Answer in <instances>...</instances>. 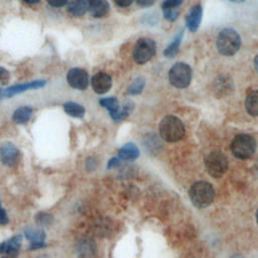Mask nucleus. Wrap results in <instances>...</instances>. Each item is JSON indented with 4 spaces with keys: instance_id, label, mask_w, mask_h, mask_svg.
Segmentation results:
<instances>
[{
    "instance_id": "nucleus-11",
    "label": "nucleus",
    "mask_w": 258,
    "mask_h": 258,
    "mask_svg": "<svg viewBox=\"0 0 258 258\" xmlns=\"http://www.w3.org/2000/svg\"><path fill=\"white\" fill-rule=\"evenodd\" d=\"M91 85L95 93L97 94H105L112 87V79L111 77L104 72H99L93 76L91 80Z\"/></svg>"
},
{
    "instance_id": "nucleus-22",
    "label": "nucleus",
    "mask_w": 258,
    "mask_h": 258,
    "mask_svg": "<svg viewBox=\"0 0 258 258\" xmlns=\"http://www.w3.org/2000/svg\"><path fill=\"white\" fill-rule=\"evenodd\" d=\"M78 253L80 258H93L95 254V245L91 240H84L80 242Z\"/></svg>"
},
{
    "instance_id": "nucleus-26",
    "label": "nucleus",
    "mask_w": 258,
    "mask_h": 258,
    "mask_svg": "<svg viewBox=\"0 0 258 258\" xmlns=\"http://www.w3.org/2000/svg\"><path fill=\"white\" fill-rule=\"evenodd\" d=\"M36 224L39 226H48L52 222V216L47 213H39L36 216Z\"/></svg>"
},
{
    "instance_id": "nucleus-20",
    "label": "nucleus",
    "mask_w": 258,
    "mask_h": 258,
    "mask_svg": "<svg viewBox=\"0 0 258 258\" xmlns=\"http://www.w3.org/2000/svg\"><path fill=\"white\" fill-rule=\"evenodd\" d=\"M33 110L28 106H22L17 108L12 115V120L17 124H24L28 122L32 115Z\"/></svg>"
},
{
    "instance_id": "nucleus-38",
    "label": "nucleus",
    "mask_w": 258,
    "mask_h": 258,
    "mask_svg": "<svg viewBox=\"0 0 258 258\" xmlns=\"http://www.w3.org/2000/svg\"><path fill=\"white\" fill-rule=\"evenodd\" d=\"M256 220H257V223H258V210H257V213H256Z\"/></svg>"
},
{
    "instance_id": "nucleus-7",
    "label": "nucleus",
    "mask_w": 258,
    "mask_h": 258,
    "mask_svg": "<svg viewBox=\"0 0 258 258\" xmlns=\"http://www.w3.org/2000/svg\"><path fill=\"white\" fill-rule=\"evenodd\" d=\"M206 169L213 177H221L228 169V158L221 151H212L205 158Z\"/></svg>"
},
{
    "instance_id": "nucleus-14",
    "label": "nucleus",
    "mask_w": 258,
    "mask_h": 258,
    "mask_svg": "<svg viewBox=\"0 0 258 258\" xmlns=\"http://www.w3.org/2000/svg\"><path fill=\"white\" fill-rule=\"evenodd\" d=\"M87 6L90 14L95 18L106 16L110 10L107 0H87Z\"/></svg>"
},
{
    "instance_id": "nucleus-24",
    "label": "nucleus",
    "mask_w": 258,
    "mask_h": 258,
    "mask_svg": "<svg viewBox=\"0 0 258 258\" xmlns=\"http://www.w3.org/2000/svg\"><path fill=\"white\" fill-rule=\"evenodd\" d=\"M144 86H145V80H144V78L138 77V78H136V79L130 84V86H129L128 89H127V92H128L129 95H138V94H140V93L143 91Z\"/></svg>"
},
{
    "instance_id": "nucleus-16",
    "label": "nucleus",
    "mask_w": 258,
    "mask_h": 258,
    "mask_svg": "<svg viewBox=\"0 0 258 258\" xmlns=\"http://www.w3.org/2000/svg\"><path fill=\"white\" fill-rule=\"evenodd\" d=\"M88 10L87 0H69L68 12L74 17L83 16Z\"/></svg>"
},
{
    "instance_id": "nucleus-10",
    "label": "nucleus",
    "mask_w": 258,
    "mask_h": 258,
    "mask_svg": "<svg viewBox=\"0 0 258 258\" xmlns=\"http://www.w3.org/2000/svg\"><path fill=\"white\" fill-rule=\"evenodd\" d=\"M46 84V82L44 80H36L30 83H25V84H18V85H14L11 86L5 90H3L2 92V96L10 98L16 94L22 93V92H26L29 90H36L39 88L44 87Z\"/></svg>"
},
{
    "instance_id": "nucleus-12",
    "label": "nucleus",
    "mask_w": 258,
    "mask_h": 258,
    "mask_svg": "<svg viewBox=\"0 0 258 258\" xmlns=\"http://www.w3.org/2000/svg\"><path fill=\"white\" fill-rule=\"evenodd\" d=\"M21 236H13L0 244V255L4 258H14L21 246Z\"/></svg>"
},
{
    "instance_id": "nucleus-9",
    "label": "nucleus",
    "mask_w": 258,
    "mask_h": 258,
    "mask_svg": "<svg viewBox=\"0 0 258 258\" xmlns=\"http://www.w3.org/2000/svg\"><path fill=\"white\" fill-rule=\"evenodd\" d=\"M20 158V152L11 142H5L0 146V161L9 167L15 166Z\"/></svg>"
},
{
    "instance_id": "nucleus-32",
    "label": "nucleus",
    "mask_w": 258,
    "mask_h": 258,
    "mask_svg": "<svg viewBox=\"0 0 258 258\" xmlns=\"http://www.w3.org/2000/svg\"><path fill=\"white\" fill-rule=\"evenodd\" d=\"M114 2L119 7H128L132 4L133 0H114Z\"/></svg>"
},
{
    "instance_id": "nucleus-33",
    "label": "nucleus",
    "mask_w": 258,
    "mask_h": 258,
    "mask_svg": "<svg viewBox=\"0 0 258 258\" xmlns=\"http://www.w3.org/2000/svg\"><path fill=\"white\" fill-rule=\"evenodd\" d=\"M136 2L142 7H149L154 4L155 0H136Z\"/></svg>"
},
{
    "instance_id": "nucleus-41",
    "label": "nucleus",
    "mask_w": 258,
    "mask_h": 258,
    "mask_svg": "<svg viewBox=\"0 0 258 258\" xmlns=\"http://www.w3.org/2000/svg\"><path fill=\"white\" fill-rule=\"evenodd\" d=\"M1 258H4V257H1Z\"/></svg>"
},
{
    "instance_id": "nucleus-36",
    "label": "nucleus",
    "mask_w": 258,
    "mask_h": 258,
    "mask_svg": "<svg viewBox=\"0 0 258 258\" xmlns=\"http://www.w3.org/2000/svg\"><path fill=\"white\" fill-rule=\"evenodd\" d=\"M254 68H255V70H256V72L258 73V54L255 56V58H254Z\"/></svg>"
},
{
    "instance_id": "nucleus-8",
    "label": "nucleus",
    "mask_w": 258,
    "mask_h": 258,
    "mask_svg": "<svg viewBox=\"0 0 258 258\" xmlns=\"http://www.w3.org/2000/svg\"><path fill=\"white\" fill-rule=\"evenodd\" d=\"M67 81L69 85L77 90H86L89 86L88 73L80 68L71 69L67 75Z\"/></svg>"
},
{
    "instance_id": "nucleus-30",
    "label": "nucleus",
    "mask_w": 258,
    "mask_h": 258,
    "mask_svg": "<svg viewBox=\"0 0 258 258\" xmlns=\"http://www.w3.org/2000/svg\"><path fill=\"white\" fill-rule=\"evenodd\" d=\"M47 3L53 7H62L69 3V0H46Z\"/></svg>"
},
{
    "instance_id": "nucleus-3",
    "label": "nucleus",
    "mask_w": 258,
    "mask_h": 258,
    "mask_svg": "<svg viewBox=\"0 0 258 258\" xmlns=\"http://www.w3.org/2000/svg\"><path fill=\"white\" fill-rule=\"evenodd\" d=\"M188 196L191 203L197 208H206L213 203L215 198V190L211 183L202 180L195 182L190 186Z\"/></svg>"
},
{
    "instance_id": "nucleus-23",
    "label": "nucleus",
    "mask_w": 258,
    "mask_h": 258,
    "mask_svg": "<svg viewBox=\"0 0 258 258\" xmlns=\"http://www.w3.org/2000/svg\"><path fill=\"white\" fill-rule=\"evenodd\" d=\"M66 113L72 117L82 118L85 115V108L76 102H67L63 104Z\"/></svg>"
},
{
    "instance_id": "nucleus-1",
    "label": "nucleus",
    "mask_w": 258,
    "mask_h": 258,
    "mask_svg": "<svg viewBox=\"0 0 258 258\" xmlns=\"http://www.w3.org/2000/svg\"><path fill=\"white\" fill-rule=\"evenodd\" d=\"M159 133L163 140L167 142H176L183 138L185 128L180 119L173 115H168L160 121Z\"/></svg>"
},
{
    "instance_id": "nucleus-19",
    "label": "nucleus",
    "mask_w": 258,
    "mask_h": 258,
    "mask_svg": "<svg viewBox=\"0 0 258 258\" xmlns=\"http://www.w3.org/2000/svg\"><path fill=\"white\" fill-rule=\"evenodd\" d=\"M246 111L254 117H258V90L250 92L245 100Z\"/></svg>"
},
{
    "instance_id": "nucleus-2",
    "label": "nucleus",
    "mask_w": 258,
    "mask_h": 258,
    "mask_svg": "<svg viewBox=\"0 0 258 258\" xmlns=\"http://www.w3.org/2000/svg\"><path fill=\"white\" fill-rule=\"evenodd\" d=\"M241 38L238 32L232 28H224L217 37V48L226 56L234 55L240 48Z\"/></svg>"
},
{
    "instance_id": "nucleus-6",
    "label": "nucleus",
    "mask_w": 258,
    "mask_h": 258,
    "mask_svg": "<svg viewBox=\"0 0 258 258\" xmlns=\"http://www.w3.org/2000/svg\"><path fill=\"white\" fill-rule=\"evenodd\" d=\"M170 84L178 89L186 88L191 81V69L185 62L174 63L168 72Z\"/></svg>"
},
{
    "instance_id": "nucleus-29",
    "label": "nucleus",
    "mask_w": 258,
    "mask_h": 258,
    "mask_svg": "<svg viewBox=\"0 0 258 258\" xmlns=\"http://www.w3.org/2000/svg\"><path fill=\"white\" fill-rule=\"evenodd\" d=\"M10 79L9 72L0 67V85H6Z\"/></svg>"
},
{
    "instance_id": "nucleus-18",
    "label": "nucleus",
    "mask_w": 258,
    "mask_h": 258,
    "mask_svg": "<svg viewBox=\"0 0 258 258\" xmlns=\"http://www.w3.org/2000/svg\"><path fill=\"white\" fill-rule=\"evenodd\" d=\"M100 105L109 111V114L113 120L115 121L117 120L120 107H119V102L115 97H108V98L101 99Z\"/></svg>"
},
{
    "instance_id": "nucleus-37",
    "label": "nucleus",
    "mask_w": 258,
    "mask_h": 258,
    "mask_svg": "<svg viewBox=\"0 0 258 258\" xmlns=\"http://www.w3.org/2000/svg\"><path fill=\"white\" fill-rule=\"evenodd\" d=\"M229 1H231V2H233V3H242V2H244L245 0H229Z\"/></svg>"
},
{
    "instance_id": "nucleus-28",
    "label": "nucleus",
    "mask_w": 258,
    "mask_h": 258,
    "mask_svg": "<svg viewBox=\"0 0 258 258\" xmlns=\"http://www.w3.org/2000/svg\"><path fill=\"white\" fill-rule=\"evenodd\" d=\"M162 12L165 19H167L168 21H174L179 15V8L166 9V10H162Z\"/></svg>"
},
{
    "instance_id": "nucleus-40",
    "label": "nucleus",
    "mask_w": 258,
    "mask_h": 258,
    "mask_svg": "<svg viewBox=\"0 0 258 258\" xmlns=\"http://www.w3.org/2000/svg\"><path fill=\"white\" fill-rule=\"evenodd\" d=\"M232 258H241L240 256H236V257H232Z\"/></svg>"
},
{
    "instance_id": "nucleus-31",
    "label": "nucleus",
    "mask_w": 258,
    "mask_h": 258,
    "mask_svg": "<svg viewBox=\"0 0 258 258\" xmlns=\"http://www.w3.org/2000/svg\"><path fill=\"white\" fill-rule=\"evenodd\" d=\"M8 222H9L8 216L5 212V210L3 208H1V206H0V224L1 225H6Z\"/></svg>"
},
{
    "instance_id": "nucleus-27",
    "label": "nucleus",
    "mask_w": 258,
    "mask_h": 258,
    "mask_svg": "<svg viewBox=\"0 0 258 258\" xmlns=\"http://www.w3.org/2000/svg\"><path fill=\"white\" fill-rule=\"evenodd\" d=\"M181 3H182V0H163V2L161 4V8H162V10L179 8Z\"/></svg>"
},
{
    "instance_id": "nucleus-21",
    "label": "nucleus",
    "mask_w": 258,
    "mask_h": 258,
    "mask_svg": "<svg viewBox=\"0 0 258 258\" xmlns=\"http://www.w3.org/2000/svg\"><path fill=\"white\" fill-rule=\"evenodd\" d=\"M182 35H183V31H179L175 37L172 39V41L168 44V46L163 50V55L168 57V58H171L173 57L177 52H178V49H179V45L181 43V39H182Z\"/></svg>"
},
{
    "instance_id": "nucleus-25",
    "label": "nucleus",
    "mask_w": 258,
    "mask_h": 258,
    "mask_svg": "<svg viewBox=\"0 0 258 258\" xmlns=\"http://www.w3.org/2000/svg\"><path fill=\"white\" fill-rule=\"evenodd\" d=\"M134 109V104L130 101H127L126 103L123 104V106L119 109V113H118V117L116 121H121L123 119H125Z\"/></svg>"
},
{
    "instance_id": "nucleus-5",
    "label": "nucleus",
    "mask_w": 258,
    "mask_h": 258,
    "mask_svg": "<svg viewBox=\"0 0 258 258\" xmlns=\"http://www.w3.org/2000/svg\"><path fill=\"white\" fill-rule=\"evenodd\" d=\"M156 52V44L155 41L151 38L141 37L139 38L132 51V56L135 62L139 64H143L150 60Z\"/></svg>"
},
{
    "instance_id": "nucleus-17",
    "label": "nucleus",
    "mask_w": 258,
    "mask_h": 258,
    "mask_svg": "<svg viewBox=\"0 0 258 258\" xmlns=\"http://www.w3.org/2000/svg\"><path fill=\"white\" fill-rule=\"evenodd\" d=\"M118 155L123 160H134L139 156V149L134 143H126L119 149Z\"/></svg>"
},
{
    "instance_id": "nucleus-34",
    "label": "nucleus",
    "mask_w": 258,
    "mask_h": 258,
    "mask_svg": "<svg viewBox=\"0 0 258 258\" xmlns=\"http://www.w3.org/2000/svg\"><path fill=\"white\" fill-rule=\"evenodd\" d=\"M120 164V159L117 158V157H113L112 159L109 160L108 162V168H112V167H115L117 165Z\"/></svg>"
},
{
    "instance_id": "nucleus-39",
    "label": "nucleus",
    "mask_w": 258,
    "mask_h": 258,
    "mask_svg": "<svg viewBox=\"0 0 258 258\" xmlns=\"http://www.w3.org/2000/svg\"><path fill=\"white\" fill-rule=\"evenodd\" d=\"M2 92H3V91H2V90H1V89H0V97H1V96H2Z\"/></svg>"
},
{
    "instance_id": "nucleus-13",
    "label": "nucleus",
    "mask_w": 258,
    "mask_h": 258,
    "mask_svg": "<svg viewBox=\"0 0 258 258\" xmlns=\"http://www.w3.org/2000/svg\"><path fill=\"white\" fill-rule=\"evenodd\" d=\"M202 16H203V8L201 4H196L190 8L185 18V24L189 31L195 32L198 30L202 21Z\"/></svg>"
},
{
    "instance_id": "nucleus-4",
    "label": "nucleus",
    "mask_w": 258,
    "mask_h": 258,
    "mask_svg": "<svg viewBox=\"0 0 258 258\" xmlns=\"http://www.w3.org/2000/svg\"><path fill=\"white\" fill-rule=\"evenodd\" d=\"M256 150V141L249 134H239L235 136L231 143V151L233 155L239 159L250 158Z\"/></svg>"
},
{
    "instance_id": "nucleus-35",
    "label": "nucleus",
    "mask_w": 258,
    "mask_h": 258,
    "mask_svg": "<svg viewBox=\"0 0 258 258\" xmlns=\"http://www.w3.org/2000/svg\"><path fill=\"white\" fill-rule=\"evenodd\" d=\"M23 1L28 4H37L40 2V0H23Z\"/></svg>"
},
{
    "instance_id": "nucleus-15",
    "label": "nucleus",
    "mask_w": 258,
    "mask_h": 258,
    "mask_svg": "<svg viewBox=\"0 0 258 258\" xmlns=\"http://www.w3.org/2000/svg\"><path fill=\"white\" fill-rule=\"evenodd\" d=\"M24 236L26 239L30 241V247L29 249H37V248H42L45 247L44 244V238L45 234L41 229H26L24 231Z\"/></svg>"
}]
</instances>
